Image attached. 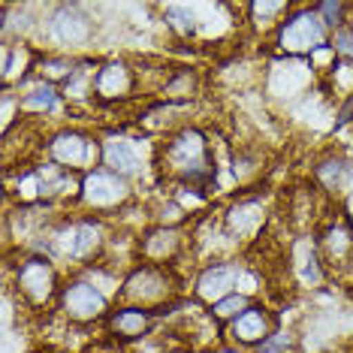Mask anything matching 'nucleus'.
Listing matches in <instances>:
<instances>
[{
  "mask_svg": "<svg viewBox=\"0 0 353 353\" xmlns=\"http://www.w3.org/2000/svg\"><path fill=\"white\" fill-rule=\"evenodd\" d=\"M157 175L175 190H196L203 196L218 184V154L203 127L184 124L157 142Z\"/></svg>",
  "mask_w": 353,
  "mask_h": 353,
  "instance_id": "1",
  "label": "nucleus"
},
{
  "mask_svg": "<svg viewBox=\"0 0 353 353\" xmlns=\"http://www.w3.org/2000/svg\"><path fill=\"white\" fill-rule=\"evenodd\" d=\"M109 248V230L103 218L85 212H73V214H58L49 230L43 232V242L30 251H39L46 256H52L58 266L63 269H85L94 266L106 256Z\"/></svg>",
  "mask_w": 353,
  "mask_h": 353,
  "instance_id": "2",
  "label": "nucleus"
},
{
  "mask_svg": "<svg viewBox=\"0 0 353 353\" xmlns=\"http://www.w3.org/2000/svg\"><path fill=\"white\" fill-rule=\"evenodd\" d=\"M61 287V266L39 251H21L15 263H6V293L30 314L54 308Z\"/></svg>",
  "mask_w": 353,
  "mask_h": 353,
  "instance_id": "3",
  "label": "nucleus"
},
{
  "mask_svg": "<svg viewBox=\"0 0 353 353\" xmlns=\"http://www.w3.org/2000/svg\"><path fill=\"white\" fill-rule=\"evenodd\" d=\"M179 293H181V278L175 269L136 263V266L124 272L118 302L139 305V308H148V311H154L157 317H163V314H170L166 308H175Z\"/></svg>",
  "mask_w": 353,
  "mask_h": 353,
  "instance_id": "4",
  "label": "nucleus"
},
{
  "mask_svg": "<svg viewBox=\"0 0 353 353\" xmlns=\"http://www.w3.org/2000/svg\"><path fill=\"white\" fill-rule=\"evenodd\" d=\"M37 34L46 39V52L82 58L97 39V21L82 3H58L39 19Z\"/></svg>",
  "mask_w": 353,
  "mask_h": 353,
  "instance_id": "5",
  "label": "nucleus"
},
{
  "mask_svg": "<svg viewBox=\"0 0 353 353\" xmlns=\"http://www.w3.org/2000/svg\"><path fill=\"white\" fill-rule=\"evenodd\" d=\"M112 305H115V296H109L85 272H73V275L63 278L54 311H58V317L63 323H70L73 329H91V326L106 323Z\"/></svg>",
  "mask_w": 353,
  "mask_h": 353,
  "instance_id": "6",
  "label": "nucleus"
},
{
  "mask_svg": "<svg viewBox=\"0 0 353 353\" xmlns=\"http://www.w3.org/2000/svg\"><path fill=\"white\" fill-rule=\"evenodd\" d=\"M329 39H332V30L323 25L317 6L299 3L281 21V28L275 30V37H272V46H275V52L281 58L311 61L314 54L329 49Z\"/></svg>",
  "mask_w": 353,
  "mask_h": 353,
  "instance_id": "7",
  "label": "nucleus"
},
{
  "mask_svg": "<svg viewBox=\"0 0 353 353\" xmlns=\"http://www.w3.org/2000/svg\"><path fill=\"white\" fill-rule=\"evenodd\" d=\"M100 166L133 184L157 170V145H148L145 133L133 136L127 130H109L100 136Z\"/></svg>",
  "mask_w": 353,
  "mask_h": 353,
  "instance_id": "8",
  "label": "nucleus"
},
{
  "mask_svg": "<svg viewBox=\"0 0 353 353\" xmlns=\"http://www.w3.org/2000/svg\"><path fill=\"white\" fill-rule=\"evenodd\" d=\"M133 199H136V190L130 181L97 166V170L82 175V188H79V199L73 208L106 221L112 214L127 212V205H130Z\"/></svg>",
  "mask_w": 353,
  "mask_h": 353,
  "instance_id": "9",
  "label": "nucleus"
},
{
  "mask_svg": "<svg viewBox=\"0 0 353 353\" xmlns=\"http://www.w3.org/2000/svg\"><path fill=\"white\" fill-rule=\"evenodd\" d=\"M43 154L49 163L85 175L100 166V136L82 130V127H61L46 136Z\"/></svg>",
  "mask_w": 353,
  "mask_h": 353,
  "instance_id": "10",
  "label": "nucleus"
},
{
  "mask_svg": "<svg viewBox=\"0 0 353 353\" xmlns=\"http://www.w3.org/2000/svg\"><path fill=\"white\" fill-rule=\"evenodd\" d=\"M266 223H269V205L263 199V194L245 190L242 196H236L221 212V236L236 245H248L260 239Z\"/></svg>",
  "mask_w": 353,
  "mask_h": 353,
  "instance_id": "11",
  "label": "nucleus"
},
{
  "mask_svg": "<svg viewBox=\"0 0 353 353\" xmlns=\"http://www.w3.org/2000/svg\"><path fill=\"white\" fill-rule=\"evenodd\" d=\"M142 91V70L127 58H109L100 61L97 79H94V103L100 106H124L139 97Z\"/></svg>",
  "mask_w": 353,
  "mask_h": 353,
  "instance_id": "12",
  "label": "nucleus"
},
{
  "mask_svg": "<svg viewBox=\"0 0 353 353\" xmlns=\"http://www.w3.org/2000/svg\"><path fill=\"white\" fill-rule=\"evenodd\" d=\"M190 239L188 227H160L151 223L136 236V260L151 263V266H166L175 269V263L188 254Z\"/></svg>",
  "mask_w": 353,
  "mask_h": 353,
  "instance_id": "13",
  "label": "nucleus"
},
{
  "mask_svg": "<svg viewBox=\"0 0 353 353\" xmlns=\"http://www.w3.org/2000/svg\"><path fill=\"white\" fill-rule=\"evenodd\" d=\"M242 278H245V266L242 260H230V256H221V260L205 263L203 269L196 272L194 284H190V293H194V302L212 308L214 302L227 299L232 293H242Z\"/></svg>",
  "mask_w": 353,
  "mask_h": 353,
  "instance_id": "14",
  "label": "nucleus"
},
{
  "mask_svg": "<svg viewBox=\"0 0 353 353\" xmlns=\"http://www.w3.org/2000/svg\"><path fill=\"white\" fill-rule=\"evenodd\" d=\"M278 326H281L278 314L269 308V305L251 302L242 314H239L227 329H223V341H230V344H236V347H242V350L251 353L256 344L266 341Z\"/></svg>",
  "mask_w": 353,
  "mask_h": 353,
  "instance_id": "15",
  "label": "nucleus"
},
{
  "mask_svg": "<svg viewBox=\"0 0 353 353\" xmlns=\"http://www.w3.org/2000/svg\"><path fill=\"white\" fill-rule=\"evenodd\" d=\"M157 314L148 308H139V305H124V302H115L106 317V323H103V329H106V339L121 344V347H127V344H136L142 339H148L151 329L157 326Z\"/></svg>",
  "mask_w": 353,
  "mask_h": 353,
  "instance_id": "16",
  "label": "nucleus"
},
{
  "mask_svg": "<svg viewBox=\"0 0 353 353\" xmlns=\"http://www.w3.org/2000/svg\"><path fill=\"white\" fill-rule=\"evenodd\" d=\"M317 248H320V256H323V266L329 275L347 272L353 266V227L341 214L329 218L323 223V230L317 232Z\"/></svg>",
  "mask_w": 353,
  "mask_h": 353,
  "instance_id": "17",
  "label": "nucleus"
},
{
  "mask_svg": "<svg viewBox=\"0 0 353 353\" xmlns=\"http://www.w3.org/2000/svg\"><path fill=\"white\" fill-rule=\"evenodd\" d=\"M314 82V63L299 61V58H278L269 63L266 73V91L272 97L296 100L308 91V85Z\"/></svg>",
  "mask_w": 353,
  "mask_h": 353,
  "instance_id": "18",
  "label": "nucleus"
},
{
  "mask_svg": "<svg viewBox=\"0 0 353 353\" xmlns=\"http://www.w3.org/2000/svg\"><path fill=\"white\" fill-rule=\"evenodd\" d=\"M290 272L305 290H317L329 278L323 256H320V248H317V236H299L290 245Z\"/></svg>",
  "mask_w": 353,
  "mask_h": 353,
  "instance_id": "19",
  "label": "nucleus"
},
{
  "mask_svg": "<svg viewBox=\"0 0 353 353\" xmlns=\"http://www.w3.org/2000/svg\"><path fill=\"white\" fill-rule=\"evenodd\" d=\"M314 184L320 188V194L326 196H344L353 190V157H347L344 151H329L314 163Z\"/></svg>",
  "mask_w": 353,
  "mask_h": 353,
  "instance_id": "20",
  "label": "nucleus"
},
{
  "mask_svg": "<svg viewBox=\"0 0 353 353\" xmlns=\"http://www.w3.org/2000/svg\"><path fill=\"white\" fill-rule=\"evenodd\" d=\"M15 97H19V109L21 115H30V118H46L52 115V112L61 109L63 103V94L58 85H49V82H39V79H28L25 85L15 91Z\"/></svg>",
  "mask_w": 353,
  "mask_h": 353,
  "instance_id": "21",
  "label": "nucleus"
},
{
  "mask_svg": "<svg viewBox=\"0 0 353 353\" xmlns=\"http://www.w3.org/2000/svg\"><path fill=\"white\" fill-rule=\"evenodd\" d=\"M154 94L163 103H181V106H188V103L199 94V73L196 70H190V67L163 70Z\"/></svg>",
  "mask_w": 353,
  "mask_h": 353,
  "instance_id": "22",
  "label": "nucleus"
},
{
  "mask_svg": "<svg viewBox=\"0 0 353 353\" xmlns=\"http://www.w3.org/2000/svg\"><path fill=\"white\" fill-rule=\"evenodd\" d=\"M293 10V3L287 0H256V3H248L245 12H248V28L254 34H272L281 28V21L287 19V12Z\"/></svg>",
  "mask_w": 353,
  "mask_h": 353,
  "instance_id": "23",
  "label": "nucleus"
},
{
  "mask_svg": "<svg viewBox=\"0 0 353 353\" xmlns=\"http://www.w3.org/2000/svg\"><path fill=\"white\" fill-rule=\"evenodd\" d=\"M79 61L82 58H70V54H58V52H43L39 54V61H37V73L34 76L39 79V82L63 88L70 79H73Z\"/></svg>",
  "mask_w": 353,
  "mask_h": 353,
  "instance_id": "24",
  "label": "nucleus"
},
{
  "mask_svg": "<svg viewBox=\"0 0 353 353\" xmlns=\"http://www.w3.org/2000/svg\"><path fill=\"white\" fill-rule=\"evenodd\" d=\"M163 25L175 39H196V34H199L196 6H188V3L163 6Z\"/></svg>",
  "mask_w": 353,
  "mask_h": 353,
  "instance_id": "25",
  "label": "nucleus"
},
{
  "mask_svg": "<svg viewBox=\"0 0 353 353\" xmlns=\"http://www.w3.org/2000/svg\"><path fill=\"white\" fill-rule=\"evenodd\" d=\"M263 157L256 154L254 148H239L236 154H232V175H236L239 188H251V184L260 181L263 175Z\"/></svg>",
  "mask_w": 353,
  "mask_h": 353,
  "instance_id": "26",
  "label": "nucleus"
},
{
  "mask_svg": "<svg viewBox=\"0 0 353 353\" xmlns=\"http://www.w3.org/2000/svg\"><path fill=\"white\" fill-rule=\"evenodd\" d=\"M251 302H254V296H248V293H232V296H227V299L214 302L212 308H205V314L212 317L221 329H227V326L232 323V320L242 314V311H245Z\"/></svg>",
  "mask_w": 353,
  "mask_h": 353,
  "instance_id": "27",
  "label": "nucleus"
},
{
  "mask_svg": "<svg viewBox=\"0 0 353 353\" xmlns=\"http://www.w3.org/2000/svg\"><path fill=\"white\" fill-rule=\"evenodd\" d=\"M317 6V12H320V19H323V25L332 30H341L344 25H350V19H353V10H350V3H344V0H323V3H314Z\"/></svg>",
  "mask_w": 353,
  "mask_h": 353,
  "instance_id": "28",
  "label": "nucleus"
},
{
  "mask_svg": "<svg viewBox=\"0 0 353 353\" xmlns=\"http://www.w3.org/2000/svg\"><path fill=\"white\" fill-rule=\"evenodd\" d=\"M251 353H299V335L293 329L278 326L263 344H256Z\"/></svg>",
  "mask_w": 353,
  "mask_h": 353,
  "instance_id": "29",
  "label": "nucleus"
},
{
  "mask_svg": "<svg viewBox=\"0 0 353 353\" xmlns=\"http://www.w3.org/2000/svg\"><path fill=\"white\" fill-rule=\"evenodd\" d=\"M329 49H332L335 58L353 63V19H350V25H344L341 30H335V34H332V39H329Z\"/></svg>",
  "mask_w": 353,
  "mask_h": 353,
  "instance_id": "30",
  "label": "nucleus"
},
{
  "mask_svg": "<svg viewBox=\"0 0 353 353\" xmlns=\"http://www.w3.org/2000/svg\"><path fill=\"white\" fill-rule=\"evenodd\" d=\"M82 353H124L121 344H115V341H100V344H94V347H85Z\"/></svg>",
  "mask_w": 353,
  "mask_h": 353,
  "instance_id": "31",
  "label": "nucleus"
},
{
  "mask_svg": "<svg viewBox=\"0 0 353 353\" xmlns=\"http://www.w3.org/2000/svg\"><path fill=\"white\" fill-rule=\"evenodd\" d=\"M341 218L353 227V190H350V194H344V196H341Z\"/></svg>",
  "mask_w": 353,
  "mask_h": 353,
  "instance_id": "32",
  "label": "nucleus"
},
{
  "mask_svg": "<svg viewBox=\"0 0 353 353\" xmlns=\"http://www.w3.org/2000/svg\"><path fill=\"white\" fill-rule=\"evenodd\" d=\"M208 353H248V350H242V347H236V344H230V341H221V344H214Z\"/></svg>",
  "mask_w": 353,
  "mask_h": 353,
  "instance_id": "33",
  "label": "nucleus"
},
{
  "mask_svg": "<svg viewBox=\"0 0 353 353\" xmlns=\"http://www.w3.org/2000/svg\"><path fill=\"white\" fill-rule=\"evenodd\" d=\"M350 10H353V3H350Z\"/></svg>",
  "mask_w": 353,
  "mask_h": 353,
  "instance_id": "34",
  "label": "nucleus"
}]
</instances>
